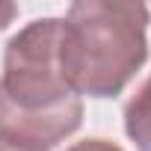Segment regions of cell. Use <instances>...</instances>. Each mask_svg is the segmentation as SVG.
Returning <instances> with one entry per match:
<instances>
[{
	"label": "cell",
	"mask_w": 151,
	"mask_h": 151,
	"mask_svg": "<svg viewBox=\"0 0 151 151\" xmlns=\"http://www.w3.org/2000/svg\"><path fill=\"white\" fill-rule=\"evenodd\" d=\"M148 6L80 0L59 18V68L89 98H116L148 59Z\"/></svg>",
	"instance_id": "2"
},
{
	"label": "cell",
	"mask_w": 151,
	"mask_h": 151,
	"mask_svg": "<svg viewBox=\"0 0 151 151\" xmlns=\"http://www.w3.org/2000/svg\"><path fill=\"white\" fill-rule=\"evenodd\" d=\"M83 122V101L59 68V18L30 21L15 33L0 71V139L50 151Z\"/></svg>",
	"instance_id": "1"
},
{
	"label": "cell",
	"mask_w": 151,
	"mask_h": 151,
	"mask_svg": "<svg viewBox=\"0 0 151 151\" xmlns=\"http://www.w3.org/2000/svg\"><path fill=\"white\" fill-rule=\"evenodd\" d=\"M0 151H30V148H21V145H12L6 139H0Z\"/></svg>",
	"instance_id": "6"
},
{
	"label": "cell",
	"mask_w": 151,
	"mask_h": 151,
	"mask_svg": "<svg viewBox=\"0 0 151 151\" xmlns=\"http://www.w3.org/2000/svg\"><path fill=\"white\" fill-rule=\"evenodd\" d=\"M68 151H122V148L116 142H110V139H83L77 145H71Z\"/></svg>",
	"instance_id": "4"
},
{
	"label": "cell",
	"mask_w": 151,
	"mask_h": 151,
	"mask_svg": "<svg viewBox=\"0 0 151 151\" xmlns=\"http://www.w3.org/2000/svg\"><path fill=\"white\" fill-rule=\"evenodd\" d=\"M18 15V6L15 3H0V30H6Z\"/></svg>",
	"instance_id": "5"
},
{
	"label": "cell",
	"mask_w": 151,
	"mask_h": 151,
	"mask_svg": "<svg viewBox=\"0 0 151 151\" xmlns=\"http://www.w3.org/2000/svg\"><path fill=\"white\" fill-rule=\"evenodd\" d=\"M124 133L136 151H151V74L124 104Z\"/></svg>",
	"instance_id": "3"
}]
</instances>
